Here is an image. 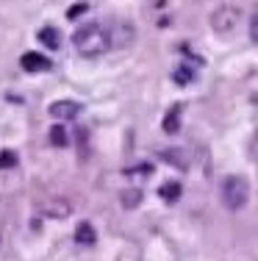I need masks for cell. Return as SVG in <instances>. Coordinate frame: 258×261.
Here are the masks:
<instances>
[{
  "instance_id": "cell-5",
  "label": "cell",
  "mask_w": 258,
  "mask_h": 261,
  "mask_svg": "<svg viewBox=\"0 0 258 261\" xmlns=\"http://www.w3.org/2000/svg\"><path fill=\"white\" fill-rule=\"evenodd\" d=\"M20 67L25 72H47L53 67V61L47 59V56H42V53H34V50H28V53H22V59H20Z\"/></svg>"
},
{
  "instance_id": "cell-16",
  "label": "cell",
  "mask_w": 258,
  "mask_h": 261,
  "mask_svg": "<svg viewBox=\"0 0 258 261\" xmlns=\"http://www.w3.org/2000/svg\"><path fill=\"white\" fill-rule=\"evenodd\" d=\"M17 167V153L14 150H0V170H11Z\"/></svg>"
},
{
  "instance_id": "cell-3",
  "label": "cell",
  "mask_w": 258,
  "mask_h": 261,
  "mask_svg": "<svg viewBox=\"0 0 258 261\" xmlns=\"http://www.w3.org/2000/svg\"><path fill=\"white\" fill-rule=\"evenodd\" d=\"M244 11L239 9V6H219V9H214L211 14H208V25H211L214 34H233V31L239 28V22H242Z\"/></svg>"
},
{
  "instance_id": "cell-6",
  "label": "cell",
  "mask_w": 258,
  "mask_h": 261,
  "mask_svg": "<svg viewBox=\"0 0 258 261\" xmlns=\"http://www.w3.org/2000/svg\"><path fill=\"white\" fill-rule=\"evenodd\" d=\"M72 214V203L67 197H53V200L45 203V217L50 220H67Z\"/></svg>"
},
{
  "instance_id": "cell-9",
  "label": "cell",
  "mask_w": 258,
  "mask_h": 261,
  "mask_svg": "<svg viewBox=\"0 0 258 261\" xmlns=\"http://www.w3.org/2000/svg\"><path fill=\"white\" fill-rule=\"evenodd\" d=\"M158 159L167 161V164H172V167H178V170H186V167H189V156H186V150H181V147L161 150V153H158Z\"/></svg>"
},
{
  "instance_id": "cell-7",
  "label": "cell",
  "mask_w": 258,
  "mask_h": 261,
  "mask_svg": "<svg viewBox=\"0 0 258 261\" xmlns=\"http://www.w3.org/2000/svg\"><path fill=\"white\" fill-rule=\"evenodd\" d=\"M50 117L53 120H72V117H78V111H81V106L75 100H56L50 106Z\"/></svg>"
},
{
  "instance_id": "cell-2",
  "label": "cell",
  "mask_w": 258,
  "mask_h": 261,
  "mask_svg": "<svg viewBox=\"0 0 258 261\" xmlns=\"http://www.w3.org/2000/svg\"><path fill=\"white\" fill-rule=\"evenodd\" d=\"M219 197H222L225 208L242 211V208L250 203V181H247L244 175H228V178L222 181Z\"/></svg>"
},
{
  "instance_id": "cell-4",
  "label": "cell",
  "mask_w": 258,
  "mask_h": 261,
  "mask_svg": "<svg viewBox=\"0 0 258 261\" xmlns=\"http://www.w3.org/2000/svg\"><path fill=\"white\" fill-rule=\"evenodd\" d=\"M133 39H136L133 22H117V25L108 31V47H131Z\"/></svg>"
},
{
  "instance_id": "cell-11",
  "label": "cell",
  "mask_w": 258,
  "mask_h": 261,
  "mask_svg": "<svg viewBox=\"0 0 258 261\" xmlns=\"http://www.w3.org/2000/svg\"><path fill=\"white\" fill-rule=\"evenodd\" d=\"M181 106H172V111L167 117H164V130H167V134H178V130H181Z\"/></svg>"
},
{
  "instance_id": "cell-10",
  "label": "cell",
  "mask_w": 258,
  "mask_h": 261,
  "mask_svg": "<svg viewBox=\"0 0 258 261\" xmlns=\"http://www.w3.org/2000/svg\"><path fill=\"white\" fill-rule=\"evenodd\" d=\"M95 239H97V233H95V228H92V222H81V225L75 228L78 245H95Z\"/></svg>"
},
{
  "instance_id": "cell-1",
  "label": "cell",
  "mask_w": 258,
  "mask_h": 261,
  "mask_svg": "<svg viewBox=\"0 0 258 261\" xmlns=\"http://www.w3.org/2000/svg\"><path fill=\"white\" fill-rule=\"evenodd\" d=\"M72 42H75V50L83 59H97L108 50V31L100 22H86L72 34Z\"/></svg>"
},
{
  "instance_id": "cell-15",
  "label": "cell",
  "mask_w": 258,
  "mask_h": 261,
  "mask_svg": "<svg viewBox=\"0 0 258 261\" xmlns=\"http://www.w3.org/2000/svg\"><path fill=\"white\" fill-rule=\"evenodd\" d=\"M67 142H70V136H67V128L53 125V128H50V145H56V147H67Z\"/></svg>"
},
{
  "instance_id": "cell-13",
  "label": "cell",
  "mask_w": 258,
  "mask_h": 261,
  "mask_svg": "<svg viewBox=\"0 0 258 261\" xmlns=\"http://www.w3.org/2000/svg\"><path fill=\"white\" fill-rule=\"evenodd\" d=\"M172 81H175L178 86H186V84H192V81H194V72H192V67H189V64H181V67H175V72H172Z\"/></svg>"
},
{
  "instance_id": "cell-14",
  "label": "cell",
  "mask_w": 258,
  "mask_h": 261,
  "mask_svg": "<svg viewBox=\"0 0 258 261\" xmlns=\"http://www.w3.org/2000/svg\"><path fill=\"white\" fill-rule=\"evenodd\" d=\"M142 197H145L142 189H125L120 200H122V206H125V208H136L139 203H142Z\"/></svg>"
},
{
  "instance_id": "cell-12",
  "label": "cell",
  "mask_w": 258,
  "mask_h": 261,
  "mask_svg": "<svg viewBox=\"0 0 258 261\" xmlns=\"http://www.w3.org/2000/svg\"><path fill=\"white\" fill-rule=\"evenodd\" d=\"M181 192H183V186H181V184H178V181H169V184H164L161 189H158V195H161V200L175 203L178 197H181Z\"/></svg>"
},
{
  "instance_id": "cell-8",
  "label": "cell",
  "mask_w": 258,
  "mask_h": 261,
  "mask_svg": "<svg viewBox=\"0 0 258 261\" xmlns=\"http://www.w3.org/2000/svg\"><path fill=\"white\" fill-rule=\"evenodd\" d=\"M36 39H39L47 50H59L61 47V34H59V28H53V25H42L39 34H36Z\"/></svg>"
},
{
  "instance_id": "cell-17",
  "label": "cell",
  "mask_w": 258,
  "mask_h": 261,
  "mask_svg": "<svg viewBox=\"0 0 258 261\" xmlns=\"http://www.w3.org/2000/svg\"><path fill=\"white\" fill-rule=\"evenodd\" d=\"M86 11H89V3H83V0L81 3H72L70 9H67V20H78V17L86 14Z\"/></svg>"
}]
</instances>
